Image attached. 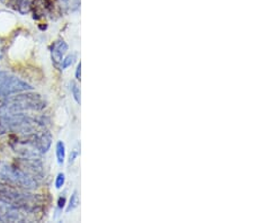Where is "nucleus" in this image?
<instances>
[{"instance_id":"obj_16","label":"nucleus","mask_w":253,"mask_h":223,"mask_svg":"<svg viewBox=\"0 0 253 223\" xmlns=\"http://www.w3.org/2000/svg\"><path fill=\"white\" fill-rule=\"evenodd\" d=\"M79 148L78 147H76L75 149L72 150L71 151V155H70V159H69V162H70V164H72L73 161H75L77 158H78V156H79Z\"/></svg>"},{"instance_id":"obj_11","label":"nucleus","mask_w":253,"mask_h":223,"mask_svg":"<svg viewBox=\"0 0 253 223\" xmlns=\"http://www.w3.org/2000/svg\"><path fill=\"white\" fill-rule=\"evenodd\" d=\"M78 205H79V196H78V192H77V190H75V192H73V193H72V195H71L70 202H69V206H68L67 211H68V212H70V211L75 210Z\"/></svg>"},{"instance_id":"obj_9","label":"nucleus","mask_w":253,"mask_h":223,"mask_svg":"<svg viewBox=\"0 0 253 223\" xmlns=\"http://www.w3.org/2000/svg\"><path fill=\"white\" fill-rule=\"evenodd\" d=\"M33 2H34V0H17V1H16L17 10L22 15L30 13Z\"/></svg>"},{"instance_id":"obj_8","label":"nucleus","mask_w":253,"mask_h":223,"mask_svg":"<svg viewBox=\"0 0 253 223\" xmlns=\"http://www.w3.org/2000/svg\"><path fill=\"white\" fill-rule=\"evenodd\" d=\"M68 51V44L64 42L63 40H60L58 42L54 43V45L52 46V61L54 63L55 67H60L62 63L63 56L65 52Z\"/></svg>"},{"instance_id":"obj_12","label":"nucleus","mask_w":253,"mask_h":223,"mask_svg":"<svg viewBox=\"0 0 253 223\" xmlns=\"http://www.w3.org/2000/svg\"><path fill=\"white\" fill-rule=\"evenodd\" d=\"M70 86H71V92H72L73 98H75L77 103L80 104V88H79V86L75 83V81H72Z\"/></svg>"},{"instance_id":"obj_4","label":"nucleus","mask_w":253,"mask_h":223,"mask_svg":"<svg viewBox=\"0 0 253 223\" xmlns=\"http://www.w3.org/2000/svg\"><path fill=\"white\" fill-rule=\"evenodd\" d=\"M0 180L22 189L30 190L38 187L36 179L28 175L23 169L3 161H0Z\"/></svg>"},{"instance_id":"obj_19","label":"nucleus","mask_w":253,"mask_h":223,"mask_svg":"<svg viewBox=\"0 0 253 223\" xmlns=\"http://www.w3.org/2000/svg\"><path fill=\"white\" fill-rule=\"evenodd\" d=\"M64 205H65V197H60L58 206L60 209H62V208H64Z\"/></svg>"},{"instance_id":"obj_3","label":"nucleus","mask_w":253,"mask_h":223,"mask_svg":"<svg viewBox=\"0 0 253 223\" xmlns=\"http://www.w3.org/2000/svg\"><path fill=\"white\" fill-rule=\"evenodd\" d=\"M26 190V189H25ZM22 188L0 182V201L16 206L19 210L35 211L40 208V198L33 194L26 193Z\"/></svg>"},{"instance_id":"obj_2","label":"nucleus","mask_w":253,"mask_h":223,"mask_svg":"<svg viewBox=\"0 0 253 223\" xmlns=\"http://www.w3.org/2000/svg\"><path fill=\"white\" fill-rule=\"evenodd\" d=\"M43 128L44 124L42 122L33 119L31 116H27L24 113L0 116V134L9 131L30 135Z\"/></svg>"},{"instance_id":"obj_15","label":"nucleus","mask_w":253,"mask_h":223,"mask_svg":"<svg viewBox=\"0 0 253 223\" xmlns=\"http://www.w3.org/2000/svg\"><path fill=\"white\" fill-rule=\"evenodd\" d=\"M64 181H65V176L63 173H60L58 177H56V180H55V187L60 189L62 188V186L64 185Z\"/></svg>"},{"instance_id":"obj_1","label":"nucleus","mask_w":253,"mask_h":223,"mask_svg":"<svg viewBox=\"0 0 253 223\" xmlns=\"http://www.w3.org/2000/svg\"><path fill=\"white\" fill-rule=\"evenodd\" d=\"M46 106V101L39 94L19 92L15 96L1 97L0 99V116L26 111H41Z\"/></svg>"},{"instance_id":"obj_13","label":"nucleus","mask_w":253,"mask_h":223,"mask_svg":"<svg viewBox=\"0 0 253 223\" xmlns=\"http://www.w3.org/2000/svg\"><path fill=\"white\" fill-rule=\"evenodd\" d=\"M60 1L61 5L65 8H69V9H76L79 5V0H60Z\"/></svg>"},{"instance_id":"obj_20","label":"nucleus","mask_w":253,"mask_h":223,"mask_svg":"<svg viewBox=\"0 0 253 223\" xmlns=\"http://www.w3.org/2000/svg\"><path fill=\"white\" fill-rule=\"evenodd\" d=\"M3 54V45H2V42L0 41V58H1Z\"/></svg>"},{"instance_id":"obj_10","label":"nucleus","mask_w":253,"mask_h":223,"mask_svg":"<svg viewBox=\"0 0 253 223\" xmlns=\"http://www.w3.org/2000/svg\"><path fill=\"white\" fill-rule=\"evenodd\" d=\"M56 158H58L59 165H62L65 159V145L62 141L56 143Z\"/></svg>"},{"instance_id":"obj_14","label":"nucleus","mask_w":253,"mask_h":223,"mask_svg":"<svg viewBox=\"0 0 253 223\" xmlns=\"http://www.w3.org/2000/svg\"><path fill=\"white\" fill-rule=\"evenodd\" d=\"M75 59H76V55L72 54V55H68L67 58L62 60V63H61V68H62V70L64 69H67L71 66V64L75 62Z\"/></svg>"},{"instance_id":"obj_5","label":"nucleus","mask_w":253,"mask_h":223,"mask_svg":"<svg viewBox=\"0 0 253 223\" xmlns=\"http://www.w3.org/2000/svg\"><path fill=\"white\" fill-rule=\"evenodd\" d=\"M33 90V87L26 81L17 78L16 76L8 74L6 80L3 81L2 87L0 89V97H6L9 95L19 94V92H26Z\"/></svg>"},{"instance_id":"obj_7","label":"nucleus","mask_w":253,"mask_h":223,"mask_svg":"<svg viewBox=\"0 0 253 223\" xmlns=\"http://www.w3.org/2000/svg\"><path fill=\"white\" fill-rule=\"evenodd\" d=\"M11 148L19 157L24 158V159H39V157L41 156L38 149L26 140L16 141L15 143L11 144Z\"/></svg>"},{"instance_id":"obj_17","label":"nucleus","mask_w":253,"mask_h":223,"mask_svg":"<svg viewBox=\"0 0 253 223\" xmlns=\"http://www.w3.org/2000/svg\"><path fill=\"white\" fill-rule=\"evenodd\" d=\"M7 76H8V72H5V71H0V89H1V87H2V84H3V81L6 80Z\"/></svg>"},{"instance_id":"obj_6","label":"nucleus","mask_w":253,"mask_h":223,"mask_svg":"<svg viewBox=\"0 0 253 223\" xmlns=\"http://www.w3.org/2000/svg\"><path fill=\"white\" fill-rule=\"evenodd\" d=\"M27 139H25L26 141L30 142L32 145L38 149V151L43 155V153H46L48 150L51 148L52 144V134L51 132L46 130L45 128L39 130L38 132L33 133V134L26 135Z\"/></svg>"},{"instance_id":"obj_18","label":"nucleus","mask_w":253,"mask_h":223,"mask_svg":"<svg viewBox=\"0 0 253 223\" xmlns=\"http://www.w3.org/2000/svg\"><path fill=\"white\" fill-rule=\"evenodd\" d=\"M80 76H81V63L78 64V67H77V70H76V78H77V80H80Z\"/></svg>"}]
</instances>
